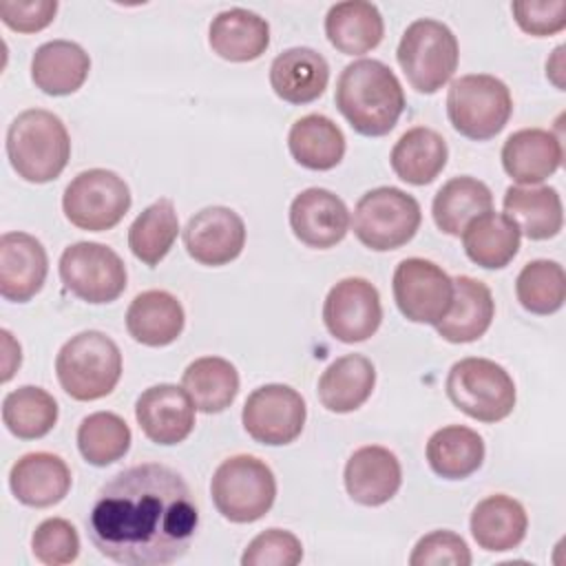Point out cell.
<instances>
[{
    "instance_id": "5",
    "label": "cell",
    "mask_w": 566,
    "mask_h": 566,
    "mask_svg": "<svg viewBox=\"0 0 566 566\" xmlns=\"http://www.w3.org/2000/svg\"><path fill=\"white\" fill-rule=\"evenodd\" d=\"M214 509L234 524H250L268 515L276 500V478L256 455L223 460L210 480Z\"/></svg>"
},
{
    "instance_id": "29",
    "label": "cell",
    "mask_w": 566,
    "mask_h": 566,
    "mask_svg": "<svg viewBox=\"0 0 566 566\" xmlns=\"http://www.w3.org/2000/svg\"><path fill=\"white\" fill-rule=\"evenodd\" d=\"M469 526L480 548L504 553L520 546L526 537L528 515L515 497L495 493L475 504Z\"/></svg>"
},
{
    "instance_id": "19",
    "label": "cell",
    "mask_w": 566,
    "mask_h": 566,
    "mask_svg": "<svg viewBox=\"0 0 566 566\" xmlns=\"http://www.w3.org/2000/svg\"><path fill=\"white\" fill-rule=\"evenodd\" d=\"M343 480L349 497L356 504L380 506L389 502L402 484L400 460L387 447H360L349 455Z\"/></svg>"
},
{
    "instance_id": "18",
    "label": "cell",
    "mask_w": 566,
    "mask_h": 566,
    "mask_svg": "<svg viewBox=\"0 0 566 566\" xmlns=\"http://www.w3.org/2000/svg\"><path fill=\"white\" fill-rule=\"evenodd\" d=\"M49 256L40 239L29 232L0 237V294L13 303L31 301L44 285Z\"/></svg>"
},
{
    "instance_id": "23",
    "label": "cell",
    "mask_w": 566,
    "mask_h": 566,
    "mask_svg": "<svg viewBox=\"0 0 566 566\" xmlns=\"http://www.w3.org/2000/svg\"><path fill=\"white\" fill-rule=\"evenodd\" d=\"M208 44L228 62H252L270 46V24L250 9H226L212 18Z\"/></svg>"
},
{
    "instance_id": "4",
    "label": "cell",
    "mask_w": 566,
    "mask_h": 566,
    "mask_svg": "<svg viewBox=\"0 0 566 566\" xmlns=\"http://www.w3.org/2000/svg\"><path fill=\"white\" fill-rule=\"evenodd\" d=\"M55 376L73 400H99L108 396L122 378V352L104 332H80L60 347Z\"/></svg>"
},
{
    "instance_id": "12",
    "label": "cell",
    "mask_w": 566,
    "mask_h": 566,
    "mask_svg": "<svg viewBox=\"0 0 566 566\" xmlns=\"http://www.w3.org/2000/svg\"><path fill=\"white\" fill-rule=\"evenodd\" d=\"M307 418L303 396L290 385L270 382L256 387L241 411V422L254 442L281 447L294 442Z\"/></svg>"
},
{
    "instance_id": "39",
    "label": "cell",
    "mask_w": 566,
    "mask_h": 566,
    "mask_svg": "<svg viewBox=\"0 0 566 566\" xmlns=\"http://www.w3.org/2000/svg\"><path fill=\"white\" fill-rule=\"evenodd\" d=\"M130 429L113 411L88 413L77 427V449L93 467H108L122 460L130 449Z\"/></svg>"
},
{
    "instance_id": "26",
    "label": "cell",
    "mask_w": 566,
    "mask_h": 566,
    "mask_svg": "<svg viewBox=\"0 0 566 566\" xmlns=\"http://www.w3.org/2000/svg\"><path fill=\"white\" fill-rule=\"evenodd\" d=\"M88 71V53L71 40L44 42L31 57V80L35 88L53 97L75 93L86 82Z\"/></svg>"
},
{
    "instance_id": "43",
    "label": "cell",
    "mask_w": 566,
    "mask_h": 566,
    "mask_svg": "<svg viewBox=\"0 0 566 566\" xmlns=\"http://www.w3.org/2000/svg\"><path fill=\"white\" fill-rule=\"evenodd\" d=\"M411 566H469L471 564V551L467 542L453 533V531H431L422 535L411 555Z\"/></svg>"
},
{
    "instance_id": "2",
    "label": "cell",
    "mask_w": 566,
    "mask_h": 566,
    "mask_svg": "<svg viewBox=\"0 0 566 566\" xmlns=\"http://www.w3.org/2000/svg\"><path fill=\"white\" fill-rule=\"evenodd\" d=\"M334 102L358 135L382 137L405 111V91L385 62L360 57L340 71Z\"/></svg>"
},
{
    "instance_id": "15",
    "label": "cell",
    "mask_w": 566,
    "mask_h": 566,
    "mask_svg": "<svg viewBox=\"0 0 566 566\" xmlns=\"http://www.w3.org/2000/svg\"><path fill=\"white\" fill-rule=\"evenodd\" d=\"M245 245V223L232 208L208 206L184 228V248L201 265L219 268L234 261Z\"/></svg>"
},
{
    "instance_id": "8",
    "label": "cell",
    "mask_w": 566,
    "mask_h": 566,
    "mask_svg": "<svg viewBox=\"0 0 566 566\" xmlns=\"http://www.w3.org/2000/svg\"><path fill=\"white\" fill-rule=\"evenodd\" d=\"M511 113V91L495 75L469 73L449 86L447 115L462 137L486 142L509 124Z\"/></svg>"
},
{
    "instance_id": "11",
    "label": "cell",
    "mask_w": 566,
    "mask_h": 566,
    "mask_svg": "<svg viewBox=\"0 0 566 566\" xmlns=\"http://www.w3.org/2000/svg\"><path fill=\"white\" fill-rule=\"evenodd\" d=\"M60 279L80 301L102 305L113 303L126 290V265L122 256L95 241H77L64 248L60 256Z\"/></svg>"
},
{
    "instance_id": "16",
    "label": "cell",
    "mask_w": 566,
    "mask_h": 566,
    "mask_svg": "<svg viewBox=\"0 0 566 566\" xmlns=\"http://www.w3.org/2000/svg\"><path fill=\"white\" fill-rule=\"evenodd\" d=\"M135 418L155 444H179L195 429V405L184 387L161 382L144 389L135 402Z\"/></svg>"
},
{
    "instance_id": "28",
    "label": "cell",
    "mask_w": 566,
    "mask_h": 566,
    "mask_svg": "<svg viewBox=\"0 0 566 566\" xmlns=\"http://www.w3.org/2000/svg\"><path fill=\"white\" fill-rule=\"evenodd\" d=\"M504 214L531 241H546L564 226L562 197L551 186H509L504 192Z\"/></svg>"
},
{
    "instance_id": "42",
    "label": "cell",
    "mask_w": 566,
    "mask_h": 566,
    "mask_svg": "<svg viewBox=\"0 0 566 566\" xmlns=\"http://www.w3.org/2000/svg\"><path fill=\"white\" fill-rule=\"evenodd\" d=\"M303 559L301 539L285 528L259 533L243 551V566H296Z\"/></svg>"
},
{
    "instance_id": "31",
    "label": "cell",
    "mask_w": 566,
    "mask_h": 566,
    "mask_svg": "<svg viewBox=\"0 0 566 566\" xmlns=\"http://www.w3.org/2000/svg\"><path fill=\"white\" fill-rule=\"evenodd\" d=\"M449 148L444 137L427 126L409 128L394 144L389 164L398 179L411 186L431 184L447 166Z\"/></svg>"
},
{
    "instance_id": "34",
    "label": "cell",
    "mask_w": 566,
    "mask_h": 566,
    "mask_svg": "<svg viewBox=\"0 0 566 566\" xmlns=\"http://www.w3.org/2000/svg\"><path fill=\"white\" fill-rule=\"evenodd\" d=\"M427 462L444 480H464L484 462V440L464 424H447L431 433Z\"/></svg>"
},
{
    "instance_id": "10",
    "label": "cell",
    "mask_w": 566,
    "mask_h": 566,
    "mask_svg": "<svg viewBox=\"0 0 566 566\" xmlns=\"http://www.w3.org/2000/svg\"><path fill=\"white\" fill-rule=\"evenodd\" d=\"M130 201V188L117 172L91 168L71 179L62 195V210L75 228L104 232L124 219Z\"/></svg>"
},
{
    "instance_id": "41",
    "label": "cell",
    "mask_w": 566,
    "mask_h": 566,
    "mask_svg": "<svg viewBox=\"0 0 566 566\" xmlns=\"http://www.w3.org/2000/svg\"><path fill=\"white\" fill-rule=\"evenodd\" d=\"M33 557L46 566L71 564L80 555V535L64 517H49L40 522L31 535Z\"/></svg>"
},
{
    "instance_id": "22",
    "label": "cell",
    "mask_w": 566,
    "mask_h": 566,
    "mask_svg": "<svg viewBox=\"0 0 566 566\" xmlns=\"http://www.w3.org/2000/svg\"><path fill=\"white\" fill-rule=\"evenodd\" d=\"M329 82L327 60L310 46H292L270 64V86L287 104H310L318 99Z\"/></svg>"
},
{
    "instance_id": "47",
    "label": "cell",
    "mask_w": 566,
    "mask_h": 566,
    "mask_svg": "<svg viewBox=\"0 0 566 566\" xmlns=\"http://www.w3.org/2000/svg\"><path fill=\"white\" fill-rule=\"evenodd\" d=\"M562 55H564V46H557V49L553 51V57L546 62V77H551V82H553L559 91H564V82L559 80V75L564 73Z\"/></svg>"
},
{
    "instance_id": "37",
    "label": "cell",
    "mask_w": 566,
    "mask_h": 566,
    "mask_svg": "<svg viewBox=\"0 0 566 566\" xmlns=\"http://www.w3.org/2000/svg\"><path fill=\"white\" fill-rule=\"evenodd\" d=\"M179 234V217L168 197L144 208L128 228V248L144 265L155 268L172 248Z\"/></svg>"
},
{
    "instance_id": "24",
    "label": "cell",
    "mask_w": 566,
    "mask_h": 566,
    "mask_svg": "<svg viewBox=\"0 0 566 566\" xmlns=\"http://www.w3.org/2000/svg\"><path fill=\"white\" fill-rule=\"evenodd\" d=\"M186 325V314L177 296L166 290H146L137 294L126 310V329L133 340L146 347H166L175 343Z\"/></svg>"
},
{
    "instance_id": "35",
    "label": "cell",
    "mask_w": 566,
    "mask_h": 566,
    "mask_svg": "<svg viewBox=\"0 0 566 566\" xmlns=\"http://www.w3.org/2000/svg\"><path fill=\"white\" fill-rule=\"evenodd\" d=\"M181 387L190 396L195 409L203 413H221L239 394V371L221 356H201L184 369Z\"/></svg>"
},
{
    "instance_id": "30",
    "label": "cell",
    "mask_w": 566,
    "mask_h": 566,
    "mask_svg": "<svg viewBox=\"0 0 566 566\" xmlns=\"http://www.w3.org/2000/svg\"><path fill=\"white\" fill-rule=\"evenodd\" d=\"M382 33V15L378 7L367 0L336 2L325 15V35L329 44L345 55H363L376 49Z\"/></svg>"
},
{
    "instance_id": "25",
    "label": "cell",
    "mask_w": 566,
    "mask_h": 566,
    "mask_svg": "<svg viewBox=\"0 0 566 566\" xmlns=\"http://www.w3.org/2000/svg\"><path fill=\"white\" fill-rule=\"evenodd\" d=\"M495 314V303L486 283L473 276L453 279V301L436 332L449 343H473L486 334Z\"/></svg>"
},
{
    "instance_id": "40",
    "label": "cell",
    "mask_w": 566,
    "mask_h": 566,
    "mask_svg": "<svg viewBox=\"0 0 566 566\" xmlns=\"http://www.w3.org/2000/svg\"><path fill=\"white\" fill-rule=\"evenodd\" d=\"M515 294L526 312L537 316L555 314L566 301L564 268L548 259L526 263L515 279Z\"/></svg>"
},
{
    "instance_id": "9",
    "label": "cell",
    "mask_w": 566,
    "mask_h": 566,
    "mask_svg": "<svg viewBox=\"0 0 566 566\" xmlns=\"http://www.w3.org/2000/svg\"><path fill=\"white\" fill-rule=\"evenodd\" d=\"M422 221L420 203L396 186H378L367 190L354 208V234L374 250L387 252L409 243Z\"/></svg>"
},
{
    "instance_id": "1",
    "label": "cell",
    "mask_w": 566,
    "mask_h": 566,
    "mask_svg": "<svg viewBox=\"0 0 566 566\" xmlns=\"http://www.w3.org/2000/svg\"><path fill=\"white\" fill-rule=\"evenodd\" d=\"M199 509L170 467L144 462L113 475L86 517L99 555L124 566H166L181 559L197 533Z\"/></svg>"
},
{
    "instance_id": "44",
    "label": "cell",
    "mask_w": 566,
    "mask_h": 566,
    "mask_svg": "<svg viewBox=\"0 0 566 566\" xmlns=\"http://www.w3.org/2000/svg\"><path fill=\"white\" fill-rule=\"evenodd\" d=\"M517 27L528 35H553L566 27V0H515L511 4Z\"/></svg>"
},
{
    "instance_id": "7",
    "label": "cell",
    "mask_w": 566,
    "mask_h": 566,
    "mask_svg": "<svg viewBox=\"0 0 566 566\" xmlns=\"http://www.w3.org/2000/svg\"><path fill=\"white\" fill-rule=\"evenodd\" d=\"M444 389L455 409L480 422L504 420L517 400L511 374L495 360L478 356L453 363Z\"/></svg>"
},
{
    "instance_id": "38",
    "label": "cell",
    "mask_w": 566,
    "mask_h": 566,
    "mask_svg": "<svg viewBox=\"0 0 566 566\" xmlns=\"http://www.w3.org/2000/svg\"><path fill=\"white\" fill-rule=\"evenodd\" d=\"M2 422L20 440L44 438L57 422V402L42 387H18L2 400Z\"/></svg>"
},
{
    "instance_id": "21",
    "label": "cell",
    "mask_w": 566,
    "mask_h": 566,
    "mask_svg": "<svg viewBox=\"0 0 566 566\" xmlns=\"http://www.w3.org/2000/svg\"><path fill=\"white\" fill-rule=\"evenodd\" d=\"M562 142L544 128H522L506 137L502 146V166L506 175L522 186H535L557 172L562 166Z\"/></svg>"
},
{
    "instance_id": "32",
    "label": "cell",
    "mask_w": 566,
    "mask_h": 566,
    "mask_svg": "<svg viewBox=\"0 0 566 566\" xmlns=\"http://www.w3.org/2000/svg\"><path fill=\"white\" fill-rule=\"evenodd\" d=\"M460 237L467 256L484 270L506 268L515 259L522 239L517 226L504 212L493 210L475 217Z\"/></svg>"
},
{
    "instance_id": "33",
    "label": "cell",
    "mask_w": 566,
    "mask_h": 566,
    "mask_svg": "<svg viewBox=\"0 0 566 566\" xmlns=\"http://www.w3.org/2000/svg\"><path fill=\"white\" fill-rule=\"evenodd\" d=\"M287 148L298 166L307 170H332L345 155V135L329 117L310 113L292 124Z\"/></svg>"
},
{
    "instance_id": "46",
    "label": "cell",
    "mask_w": 566,
    "mask_h": 566,
    "mask_svg": "<svg viewBox=\"0 0 566 566\" xmlns=\"http://www.w3.org/2000/svg\"><path fill=\"white\" fill-rule=\"evenodd\" d=\"M2 347H4V360H2V382L11 380V376L15 374V369L22 363V354H20V345L13 340L9 329H2Z\"/></svg>"
},
{
    "instance_id": "14",
    "label": "cell",
    "mask_w": 566,
    "mask_h": 566,
    "mask_svg": "<svg viewBox=\"0 0 566 566\" xmlns=\"http://www.w3.org/2000/svg\"><path fill=\"white\" fill-rule=\"evenodd\" d=\"M380 321V294L367 279L347 276L325 296L323 323L340 343H363L371 338L378 332Z\"/></svg>"
},
{
    "instance_id": "17",
    "label": "cell",
    "mask_w": 566,
    "mask_h": 566,
    "mask_svg": "<svg viewBox=\"0 0 566 566\" xmlns=\"http://www.w3.org/2000/svg\"><path fill=\"white\" fill-rule=\"evenodd\" d=\"M290 228L303 245L327 250L345 239L349 210L332 190L305 188L290 203Z\"/></svg>"
},
{
    "instance_id": "36",
    "label": "cell",
    "mask_w": 566,
    "mask_h": 566,
    "mask_svg": "<svg viewBox=\"0 0 566 566\" xmlns=\"http://www.w3.org/2000/svg\"><path fill=\"white\" fill-rule=\"evenodd\" d=\"M493 208L491 188L475 177H453L436 192L431 212L438 230L460 237L462 230L480 214Z\"/></svg>"
},
{
    "instance_id": "13",
    "label": "cell",
    "mask_w": 566,
    "mask_h": 566,
    "mask_svg": "<svg viewBox=\"0 0 566 566\" xmlns=\"http://www.w3.org/2000/svg\"><path fill=\"white\" fill-rule=\"evenodd\" d=\"M394 301L400 314L411 323L438 325L453 301V279L433 261L411 256L396 265Z\"/></svg>"
},
{
    "instance_id": "3",
    "label": "cell",
    "mask_w": 566,
    "mask_h": 566,
    "mask_svg": "<svg viewBox=\"0 0 566 566\" xmlns=\"http://www.w3.org/2000/svg\"><path fill=\"white\" fill-rule=\"evenodd\" d=\"M11 168L31 184H46L62 175L71 157V137L64 122L44 108L22 111L7 128Z\"/></svg>"
},
{
    "instance_id": "45",
    "label": "cell",
    "mask_w": 566,
    "mask_h": 566,
    "mask_svg": "<svg viewBox=\"0 0 566 566\" xmlns=\"http://www.w3.org/2000/svg\"><path fill=\"white\" fill-rule=\"evenodd\" d=\"M57 0H2L0 18L18 33H35L53 22Z\"/></svg>"
},
{
    "instance_id": "6",
    "label": "cell",
    "mask_w": 566,
    "mask_h": 566,
    "mask_svg": "<svg viewBox=\"0 0 566 566\" xmlns=\"http://www.w3.org/2000/svg\"><path fill=\"white\" fill-rule=\"evenodd\" d=\"M396 57L411 88L431 95L453 77L460 60V46L458 38L444 22L420 18L405 29Z\"/></svg>"
},
{
    "instance_id": "27",
    "label": "cell",
    "mask_w": 566,
    "mask_h": 566,
    "mask_svg": "<svg viewBox=\"0 0 566 566\" xmlns=\"http://www.w3.org/2000/svg\"><path fill=\"white\" fill-rule=\"evenodd\" d=\"M376 387V367L363 354H345L318 378V400L332 413H349L367 402Z\"/></svg>"
},
{
    "instance_id": "20",
    "label": "cell",
    "mask_w": 566,
    "mask_h": 566,
    "mask_svg": "<svg viewBox=\"0 0 566 566\" xmlns=\"http://www.w3.org/2000/svg\"><path fill=\"white\" fill-rule=\"evenodd\" d=\"M9 486L20 504L46 509L62 502L71 491V469L55 453H24L9 471Z\"/></svg>"
}]
</instances>
